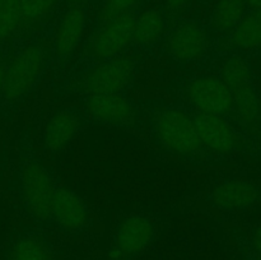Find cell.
Segmentation results:
<instances>
[{
	"instance_id": "f546056e",
	"label": "cell",
	"mask_w": 261,
	"mask_h": 260,
	"mask_svg": "<svg viewBox=\"0 0 261 260\" xmlns=\"http://www.w3.org/2000/svg\"><path fill=\"white\" fill-rule=\"evenodd\" d=\"M260 106H261V97H260Z\"/></svg>"
},
{
	"instance_id": "484cf974",
	"label": "cell",
	"mask_w": 261,
	"mask_h": 260,
	"mask_svg": "<svg viewBox=\"0 0 261 260\" xmlns=\"http://www.w3.org/2000/svg\"><path fill=\"white\" fill-rule=\"evenodd\" d=\"M247 7L251 8L252 10L261 9V0H244Z\"/></svg>"
},
{
	"instance_id": "4316f807",
	"label": "cell",
	"mask_w": 261,
	"mask_h": 260,
	"mask_svg": "<svg viewBox=\"0 0 261 260\" xmlns=\"http://www.w3.org/2000/svg\"><path fill=\"white\" fill-rule=\"evenodd\" d=\"M4 75H5V65L0 64V96H2L3 86H4Z\"/></svg>"
},
{
	"instance_id": "603a6c76",
	"label": "cell",
	"mask_w": 261,
	"mask_h": 260,
	"mask_svg": "<svg viewBox=\"0 0 261 260\" xmlns=\"http://www.w3.org/2000/svg\"><path fill=\"white\" fill-rule=\"evenodd\" d=\"M139 2L140 0H105L99 12V22L103 24L117 15L129 13Z\"/></svg>"
},
{
	"instance_id": "277c9868",
	"label": "cell",
	"mask_w": 261,
	"mask_h": 260,
	"mask_svg": "<svg viewBox=\"0 0 261 260\" xmlns=\"http://www.w3.org/2000/svg\"><path fill=\"white\" fill-rule=\"evenodd\" d=\"M56 184L45 167L35 161L20 170V194L28 213L37 222H48Z\"/></svg>"
},
{
	"instance_id": "cb8c5ba5",
	"label": "cell",
	"mask_w": 261,
	"mask_h": 260,
	"mask_svg": "<svg viewBox=\"0 0 261 260\" xmlns=\"http://www.w3.org/2000/svg\"><path fill=\"white\" fill-rule=\"evenodd\" d=\"M191 0H165V7L168 13L178 14L189 7Z\"/></svg>"
},
{
	"instance_id": "f1b7e54d",
	"label": "cell",
	"mask_w": 261,
	"mask_h": 260,
	"mask_svg": "<svg viewBox=\"0 0 261 260\" xmlns=\"http://www.w3.org/2000/svg\"><path fill=\"white\" fill-rule=\"evenodd\" d=\"M247 260H261V256H260V255L255 254V252L252 251V254L249 255V257H247Z\"/></svg>"
},
{
	"instance_id": "8fae6325",
	"label": "cell",
	"mask_w": 261,
	"mask_h": 260,
	"mask_svg": "<svg viewBox=\"0 0 261 260\" xmlns=\"http://www.w3.org/2000/svg\"><path fill=\"white\" fill-rule=\"evenodd\" d=\"M167 48L170 55L181 63L196 60L206 50L205 30L195 20H182L171 31Z\"/></svg>"
},
{
	"instance_id": "4fadbf2b",
	"label": "cell",
	"mask_w": 261,
	"mask_h": 260,
	"mask_svg": "<svg viewBox=\"0 0 261 260\" xmlns=\"http://www.w3.org/2000/svg\"><path fill=\"white\" fill-rule=\"evenodd\" d=\"M260 198V191L249 181L228 180L218 184L212 191L211 201L224 211H241L254 205Z\"/></svg>"
},
{
	"instance_id": "44dd1931",
	"label": "cell",
	"mask_w": 261,
	"mask_h": 260,
	"mask_svg": "<svg viewBox=\"0 0 261 260\" xmlns=\"http://www.w3.org/2000/svg\"><path fill=\"white\" fill-rule=\"evenodd\" d=\"M60 0H19L22 27L38 24L48 17Z\"/></svg>"
},
{
	"instance_id": "9c48e42d",
	"label": "cell",
	"mask_w": 261,
	"mask_h": 260,
	"mask_svg": "<svg viewBox=\"0 0 261 260\" xmlns=\"http://www.w3.org/2000/svg\"><path fill=\"white\" fill-rule=\"evenodd\" d=\"M84 110L94 121L115 126H126L135 121V107L122 93L92 94Z\"/></svg>"
},
{
	"instance_id": "3957f363",
	"label": "cell",
	"mask_w": 261,
	"mask_h": 260,
	"mask_svg": "<svg viewBox=\"0 0 261 260\" xmlns=\"http://www.w3.org/2000/svg\"><path fill=\"white\" fill-rule=\"evenodd\" d=\"M155 226L152 219L133 214L122 219L115 231L107 260H135L152 245Z\"/></svg>"
},
{
	"instance_id": "ba28073f",
	"label": "cell",
	"mask_w": 261,
	"mask_h": 260,
	"mask_svg": "<svg viewBox=\"0 0 261 260\" xmlns=\"http://www.w3.org/2000/svg\"><path fill=\"white\" fill-rule=\"evenodd\" d=\"M50 222L65 233H78L87 227L89 212L83 199L65 186L56 185L51 201Z\"/></svg>"
},
{
	"instance_id": "6da1fadb",
	"label": "cell",
	"mask_w": 261,
	"mask_h": 260,
	"mask_svg": "<svg viewBox=\"0 0 261 260\" xmlns=\"http://www.w3.org/2000/svg\"><path fill=\"white\" fill-rule=\"evenodd\" d=\"M46 66V51L41 43H28L5 66L2 97L5 102L20 101L40 81Z\"/></svg>"
},
{
	"instance_id": "83f0119b",
	"label": "cell",
	"mask_w": 261,
	"mask_h": 260,
	"mask_svg": "<svg viewBox=\"0 0 261 260\" xmlns=\"http://www.w3.org/2000/svg\"><path fill=\"white\" fill-rule=\"evenodd\" d=\"M65 2L68 3L70 7H71V5H81V7H82V4H83L86 0H65Z\"/></svg>"
},
{
	"instance_id": "d4e9b609",
	"label": "cell",
	"mask_w": 261,
	"mask_h": 260,
	"mask_svg": "<svg viewBox=\"0 0 261 260\" xmlns=\"http://www.w3.org/2000/svg\"><path fill=\"white\" fill-rule=\"evenodd\" d=\"M251 246H252V251L261 256V226L257 227V228L254 231V233H252Z\"/></svg>"
},
{
	"instance_id": "ffe728a7",
	"label": "cell",
	"mask_w": 261,
	"mask_h": 260,
	"mask_svg": "<svg viewBox=\"0 0 261 260\" xmlns=\"http://www.w3.org/2000/svg\"><path fill=\"white\" fill-rule=\"evenodd\" d=\"M22 28L19 0H0V43L12 38Z\"/></svg>"
},
{
	"instance_id": "7a4b0ae2",
	"label": "cell",
	"mask_w": 261,
	"mask_h": 260,
	"mask_svg": "<svg viewBox=\"0 0 261 260\" xmlns=\"http://www.w3.org/2000/svg\"><path fill=\"white\" fill-rule=\"evenodd\" d=\"M157 139L173 154L193 157L203 149L193 117L188 112L173 107H162L153 117Z\"/></svg>"
},
{
	"instance_id": "30bf717a",
	"label": "cell",
	"mask_w": 261,
	"mask_h": 260,
	"mask_svg": "<svg viewBox=\"0 0 261 260\" xmlns=\"http://www.w3.org/2000/svg\"><path fill=\"white\" fill-rule=\"evenodd\" d=\"M193 121L203 148L216 153H229L239 145V135L223 116L195 111Z\"/></svg>"
},
{
	"instance_id": "7c38bea8",
	"label": "cell",
	"mask_w": 261,
	"mask_h": 260,
	"mask_svg": "<svg viewBox=\"0 0 261 260\" xmlns=\"http://www.w3.org/2000/svg\"><path fill=\"white\" fill-rule=\"evenodd\" d=\"M87 27V13L81 5H71L61 14L54 40V56L65 61L75 53Z\"/></svg>"
},
{
	"instance_id": "e0dca14e",
	"label": "cell",
	"mask_w": 261,
	"mask_h": 260,
	"mask_svg": "<svg viewBox=\"0 0 261 260\" xmlns=\"http://www.w3.org/2000/svg\"><path fill=\"white\" fill-rule=\"evenodd\" d=\"M231 42L244 51L261 47V9L245 14L239 24L232 30Z\"/></svg>"
},
{
	"instance_id": "8992f818",
	"label": "cell",
	"mask_w": 261,
	"mask_h": 260,
	"mask_svg": "<svg viewBox=\"0 0 261 260\" xmlns=\"http://www.w3.org/2000/svg\"><path fill=\"white\" fill-rule=\"evenodd\" d=\"M134 25L135 15L132 12L117 15L101 24L89 40V55L98 63L121 55L122 51L133 42Z\"/></svg>"
},
{
	"instance_id": "52a82bcc",
	"label": "cell",
	"mask_w": 261,
	"mask_h": 260,
	"mask_svg": "<svg viewBox=\"0 0 261 260\" xmlns=\"http://www.w3.org/2000/svg\"><path fill=\"white\" fill-rule=\"evenodd\" d=\"M185 94L198 112L223 116L232 110V92L221 78L211 75L195 78L186 86Z\"/></svg>"
},
{
	"instance_id": "7402d4cb",
	"label": "cell",
	"mask_w": 261,
	"mask_h": 260,
	"mask_svg": "<svg viewBox=\"0 0 261 260\" xmlns=\"http://www.w3.org/2000/svg\"><path fill=\"white\" fill-rule=\"evenodd\" d=\"M221 79L226 83L229 91H233L244 84L250 83L252 79L249 64L239 56L228 59L222 66Z\"/></svg>"
},
{
	"instance_id": "9a60e30c",
	"label": "cell",
	"mask_w": 261,
	"mask_h": 260,
	"mask_svg": "<svg viewBox=\"0 0 261 260\" xmlns=\"http://www.w3.org/2000/svg\"><path fill=\"white\" fill-rule=\"evenodd\" d=\"M5 260H56L53 245L37 232H24L15 237Z\"/></svg>"
},
{
	"instance_id": "d6986e66",
	"label": "cell",
	"mask_w": 261,
	"mask_h": 260,
	"mask_svg": "<svg viewBox=\"0 0 261 260\" xmlns=\"http://www.w3.org/2000/svg\"><path fill=\"white\" fill-rule=\"evenodd\" d=\"M244 0H217L212 12L211 25L216 32L232 31L246 14Z\"/></svg>"
},
{
	"instance_id": "2e32d148",
	"label": "cell",
	"mask_w": 261,
	"mask_h": 260,
	"mask_svg": "<svg viewBox=\"0 0 261 260\" xmlns=\"http://www.w3.org/2000/svg\"><path fill=\"white\" fill-rule=\"evenodd\" d=\"M165 32V17L158 8H148L135 17L133 42L148 47L157 42Z\"/></svg>"
},
{
	"instance_id": "5bb4252c",
	"label": "cell",
	"mask_w": 261,
	"mask_h": 260,
	"mask_svg": "<svg viewBox=\"0 0 261 260\" xmlns=\"http://www.w3.org/2000/svg\"><path fill=\"white\" fill-rule=\"evenodd\" d=\"M82 116L78 111L64 109L55 112L46 122L43 129V143L46 149L53 153L63 150L73 140L81 129Z\"/></svg>"
},
{
	"instance_id": "ac0fdd59",
	"label": "cell",
	"mask_w": 261,
	"mask_h": 260,
	"mask_svg": "<svg viewBox=\"0 0 261 260\" xmlns=\"http://www.w3.org/2000/svg\"><path fill=\"white\" fill-rule=\"evenodd\" d=\"M232 92V109L236 112L240 121L246 126H254L259 122L261 115L260 101L256 96L252 82L244 84Z\"/></svg>"
},
{
	"instance_id": "5b68a950",
	"label": "cell",
	"mask_w": 261,
	"mask_h": 260,
	"mask_svg": "<svg viewBox=\"0 0 261 260\" xmlns=\"http://www.w3.org/2000/svg\"><path fill=\"white\" fill-rule=\"evenodd\" d=\"M135 63L130 56L119 55L99 61L83 76L82 89L92 94L121 93L134 78Z\"/></svg>"
}]
</instances>
